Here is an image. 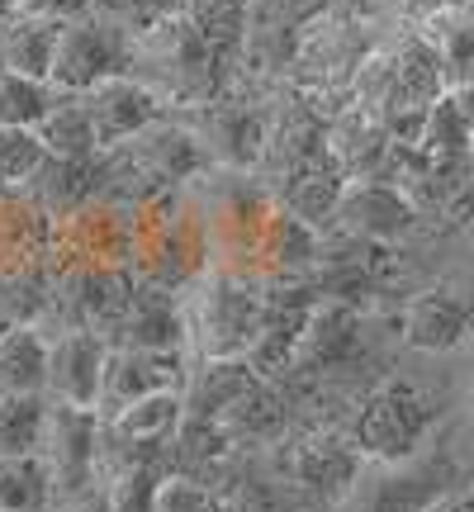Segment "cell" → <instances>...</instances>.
<instances>
[{
	"label": "cell",
	"instance_id": "cell-1",
	"mask_svg": "<svg viewBox=\"0 0 474 512\" xmlns=\"http://www.w3.org/2000/svg\"><path fill=\"white\" fill-rule=\"evenodd\" d=\"M432 427H437V399L427 389L413 380H384L356 418V451L394 465L418 456Z\"/></svg>",
	"mask_w": 474,
	"mask_h": 512
},
{
	"label": "cell",
	"instance_id": "cell-2",
	"mask_svg": "<svg viewBox=\"0 0 474 512\" xmlns=\"http://www.w3.org/2000/svg\"><path fill=\"white\" fill-rule=\"evenodd\" d=\"M261 299L242 275H209L195 294V332H200L204 361H247L256 328H261Z\"/></svg>",
	"mask_w": 474,
	"mask_h": 512
},
{
	"label": "cell",
	"instance_id": "cell-3",
	"mask_svg": "<svg viewBox=\"0 0 474 512\" xmlns=\"http://www.w3.org/2000/svg\"><path fill=\"white\" fill-rule=\"evenodd\" d=\"M451 484H456V465L446 456H408L375 470L370 479L356 475V484H351V494L342 503H347V512H432Z\"/></svg>",
	"mask_w": 474,
	"mask_h": 512
},
{
	"label": "cell",
	"instance_id": "cell-4",
	"mask_svg": "<svg viewBox=\"0 0 474 512\" xmlns=\"http://www.w3.org/2000/svg\"><path fill=\"white\" fill-rule=\"evenodd\" d=\"M124 67V34L105 24V19H67L57 34V57H53V91L86 95L91 86L119 76Z\"/></svg>",
	"mask_w": 474,
	"mask_h": 512
},
{
	"label": "cell",
	"instance_id": "cell-5",
	"mask_svg": "<svg viewBox=\"0 0 474 512\" xmlns=\"http://www.w3.org/2000/svg\"><path fill=\"white\" fill-rule=\"evenodd\" d=\"M95 446H100V413L95 408H67V403L48 399V427H43V451L53 470V489L62 494H81L95 465Z\"/></svg>",
	"mask_w": 474,
	"mask_h": 512
},
{
	"label": "cell",
	"instance_id": "cell-6",
	"mask_svg": "<svg viewBox=\"0 0 474 512\" xmlns=\"http://www.w3.org/2000/svg\"><path fill=\"white\" fill-rule=\"evenodd\" d=\"M313 304H318V294L304 290V285L271 290L261 299V328H256L252 347H247V366H252L256 380L294 366V351H299V337H304Z\"/></svg>",
	"mask_w": 474,
	"mask_h": 512
},
{
	"label": "cell",
	"instance_id": "cell-7",
	"mask_svg": "<svg viewBox=\"0 0 474 512\" xmlns=\"http://www.w3.org/2000/svg\"><path fill=\"white\" fill-rule=\"evenodd\" d=\"M105 337L91 328H72L48 347V394L67 408H100V380H105Z\"/></svg>",
	"mask_w": 474,
	"mask_h": 512
},
{
	"label": "cell",
	"instance_id": "cell-8",
	"mask_svg": "<svg viewBox=\"0 0 474 512\" xmlns=\"http://www.w3.org/2000/svg\"><path fill=\"white\" fill-rule=\"evenodd\" d=\"M332 219H337L342 233H351V238H361V242H394L418 223V209H413V200L403 195L399 185L361 181L342 190Z\"/></svg>",
	"mask_w": 474,
	"mask_h": 512
},
{
	"label": "cell",
	"instance_id": "cell-9",
	"mask_svg": "<svg viewBox=\"0 0 474 512\" xmlns=\"http://www.w3.org/2000/svg\"><path fill=\"white\" fill-rule=\"evenodd\" d=\"M162 389H181V356L176 351H133V347H114L105 356V380H100V408L114 418L119 408L147 399V394H162Z\"/></svg>",
	"mask_w": 474,
	"mask_h": 512
},
{
	"label": "cell",
	"instance_id": "cell-10",
	"mask_svg": "<svg viewBox=\"0 0 474 512\" xmlns=\"http://www.w3.org/2000/svg\"><path fill=\"white\" fill-rule=\"evenodd\" d=\"M280 465H285V475H290L299 489H309L313 498L342 503V498L351 494L356 475H361L365 456L337 437H304L280 456Z\"/></svg>",
	"mask_w": 474,
	"mask_h": 512
},
{
	"label": "cell",
	"instance_id": "cell-11",
	"mask_svg": "<svg viewBox=\"0 0 474 512\" xmlns=\"http://www.w3.org/2000/svg\"><path fill=\"white\" fill-rule=\"evenodd\" d=\"M81 100H86V114H91L100 147H114V143L138 138V133H147V128L157 124V114H162V100L147 91V86L128 81V76H110V81H100V86H91Z\"/></svg>",
	"mask_w": 474,
	"mask_h": 512
},
{
	"label": "cell",
	"instance_id": "cell-12",
	"mask_svg": "<svg viewBox=\"0 0 474 512\" xmlns=\"http://www.w3.org/2000/svg\"><path fill=\"white\" fill-rule=\"evenodd\" d=\"M474 332V304L451 285L422 290L403 309V337L418 351H456Z\"/></svg>",
	"mask_w": 474,
	"mask_h": 512
},
{
	"label": "cell",
	"instance_id": "cell-13",
	"mask_svg": "<svg viewBox=\"0 0 474 512\" xmlns=\"http://www.w3.org/2000/svg\"><path fill=\"white\" fill-rule=\"evenodd\" d=\"M361 351V313L337 299H318L304 323L290 370H342Z\"/></svg>",
	"mask_w": 474,
	"mask_h": 512
},
{
	"label": "cell",
	"instance_id": "cell-14",
	"mask_svg": "<svg viewBox=\"0 0 474 512\" xmlns=\"http://www.w3.org/2000/svg\"><path fill=\"white\" fill-rule=\"evenodd\" d=\"M114 332L133 351H181L185 342V313L166 290H133Z\"/></svg>",
	"mask_w": 474,
	"mask_h": 512
},
{
	"label": "cell",
	"instance_id": "cell-15",
	"mask_svg": "<svg viewBox=\"0 0 474 512\" xmlns=\"http://www.w3.org/2000/svg\"><path fill=\"white\" fill-rule=\"evenodd\" d=\"M342 190H347V166L337 162L332 152H318L313 162H304L299 171H290V185L280 190V209L294 214V219L313 223L332 219V209L342 200Z\"/></svg>",
	"mask_w": 474,
	"mask_h": 512
},
{
	"label": "cell",
	"instance_id": "cell-16",
	"mask_svg": "<svg viewBox=\"0 0 474 512\" xmlns=\"http://www.w3.org/2000/svg\"><path fill=\"white\" fill-rule=\"evenodd\" d=\"M57 34H62V24L57 19H38V15H24L10 29H0V62H5V72L48 86L53 81Z\"/></svg>",
	"mask_w": 474,
	"mask_h": 512
},
{
	"label": "cell",
	"instance_id": "cell-17",
	"mask_svg": "<svg viewBox=\"0 0 474 512\" xmlns=\"http://www.w3.org/2000/svg\"><path fill=\"white\" fill-rule=\"evenodd\" d=\"M185 418V399L181 389H162V394H147V399L128 403L110 418L114 437L128 441V446H166V441L176 437V427Z\"/></svg>",
	"mask_w": 474,
	"mask_h": 512
},
{
	"label": "cell",
	"instance_id": "cell-18",
	"mask_svg": "<svg viewBox=\"0 0 474 512\" xmlns=\"http://www.w3.org/2000/svg\"><path fill=\"white\" fill-rule=\"evenodd\" d=\"M38 143L48 157H62V162H95L100 152V138H95V124L86 114V100H57L53 110L34 124Z\"/></svg>",
	"mask_w": 474,
	"mask_h": 512
},
{
	"label": "cell",
	"instance_id": "cell-19",
	"mask_svg": "<svg viewBox=\"0 0 474 512\" xmlns=\"http://www.w3.org/2000/svg\"><path fill=\"white\" fill-rule=\"evenodd\" d=\"M219 422H223V432H228L233 446L237 441H275L285 432V399H280L266 380H256L223 408Z\"/></svg>",
	"mask_w": 474,
	"mask_h": 512
},
{
	"label": "cell",
	"instance_id": "cell-20",
	"mask_svg": "<svg viewBox=\"0 0 474 512\" xmlns=\"http://www.w3.org/2000/svg\"><path fill=\"white\" fill-rule=\"evenodd\" d=\"M48 342L34 328H10L0 337V394H43Z\"/></svg>",
	"mask_w": 474,
	"mask_h": 512
},
{
	"label": "cell",
	"instance_id": "cell-21",
	"mask_svg": "<svg viewBox=\"0 0 474 512\" xmlns=\"http://www.w3.org/2000/svg\"><path fill=\"white\" fill-rule=\"evenodd\" d=\"M48 427V399L43 394H0V460L38 456Z\"/></svg>",
	"mask_w": 474,
	"mask_h": 512
},
{
	"label": "cell",
	"instance_id": "cell-22",
	"mask_svg": "<svg viewBox=\"0 0 474 512\" xmlns=\"http://www.w3.org/2000/svg\"><path fill=\"white\" fill-rule=\"evenodd\" d=\"M143 143H138V157H143L147 176L157 181H185V176H195L204 162V147L195 133H185V128H147L138 133Z\"/></svg>",
	"mask_w": 474,
	"mask_h": 512
},
{
	"label": "cell",
	"instance_id": "cell-23",
	"mask_svg": "<svg viewBox=\"0 0 474 512\" xmlns=\"http://www.w3.org/2000/svg\"><path fill=\"white\" fill-rule=\"evenodd\" d=\"M53 470L43 456L0 460V512H48Z\"/></svg>",
	"mask_w": 474,
	"mask_h": 512
},
{
	"label": "cell",
	"instance_id": "cell-24",
	"mask_svg": "<svg viewBox=\"0 0 474 512\" xmlns=\"http://www.w3.org/2000/svg\"><path fill=\"white\" fill-rule=\"evenodd\" d=\"M247 384H256L247 361H204V370L195 375V384H190L185 413H190V418H223V408H228Z\"/></svg>",
	"mask_w": 474,
	"mask_h": 512
},
{
	"label": "cell",
	"instance_id": "cell-25",
	"mask_svg": "<svg viewBox=\"0 0 474 512\" xmlns=\"http://www.w3.org/2000/svg\"><path fill=\"white\" fill-rule=\"evenodd\" d=\"M261 242H266V261L280 266V271H309V266H318V256H323L309 223L285 214V209H271V219L261 228Z\"/></svg>",
	"mask_w": 474,
	"mask_h": 512
},
{
	"label": "cell",
	"instance_id": "cell-26",
	"mask_svg": "<svg viewBox=\"0 0 474 512\" xmlns=\"http://www.w3.org/2000/svg\"><path fill=\"white\" fill-rule=\"evenodd\" d=\"M474 138V124H470V110L460 105L456 95H437L432 105H427V119H422V138L418 143L427 152H437V162H451L460 157Z\"/></svg>",
	"mask_w": 474,
	"mask_h": 512
},
{
	"label": "cell",
	"instance_id": "cell-27",
	"mask_svg": "<svg viewBox=\"0 0 474 512\" xmlns=\"http://www.w3.org/2000/svg\"><path fill=\"white\" fill-rule=\"evenodd\" d=\"M162 465L157 456L128 460L124 470H114L110 484V512H157V494H162Z\"/></svg>",
	"mask_w": 474,
	"mask_h": 512
},
{
	"label": "cell",
	"instance_id": "cell-28",
	"mask_svg": "<svg viewBox=\"0 0 474 512\" xmlns=\"http://www.w3.org/2000/svg\"><path fill=\"white\" fill-rule=\"evenodd\" d=\"M57 105L53 86L0 72V128H34Z\"/></svg>",
	"mask_w": 474,
	"mask_h": 512
},
{
	"label": "cell",
	"instance_id": "cell-29",
	"mask_svg": "<svg viewBox=\"0 0 474 512\" xmlns=\"http://www.w3.org/2000/svg\"><path fill=\"white\" fill-rule=\"evenodd\" d=\"M219 152L223 162L252 166L266 157V124L256 114H223L219 119Z\"/></svg>",
	"mask_w": 474,
	"mask_h": 512
},
{
	"label": "cell",
	"instance_id": "cell-30",
	"mask_svg": "<svg viewBox=\"0 0 474 512\" xmlns=\"http://www.w3.org/2000/svg\"><path fill=\"white\" fill-rule=\"evenodd\" d=\"M43 157L34 128H0V181H34Z\"/></svg>",
	"mask_w": 474,
	"mask_h": 512
},
{
	"label": "cell",
	"instance_id": "cell-31",
	"mask_svg": "<svg viewBox=\"0 0 474 512\" xmlns=\"http://www.w3.org/2000/svg\"><path fill=\"white\" fill-rule=\"evenodd\" d=\"M157 512H233L219 494H209L195 479H162L157 494Z\"/></svg>",
	"mask_w": 474,
	"mask_h": 512
},
{
	"label": "cell",
	"instance_id": "cell-32",
	"mask_svg": "<svg viewBox=\"0 0 474 512\" xmlns=\"http://www.w3.org/2000/svg\"><path fill=\"white\" fill-rule=\"evenodd\" d=\"M437 57H441V67H474V24L470 19H460V24L446 29Z\"/></svg>",
	"mask_w": 474,
	"mask_h": 512
},
{
	"label": "cell",
	"instance_id": "cell-33",
	"mask_svg": "<svg viewBox=\"0 0 474 512\" xmlns=\"http://www.w3.org/2000/svg\"><path fill=\"white\" fill-rule=\"evenodd\" d=\"M19 5H29V15L57 19V24H67V19H81L86 10H91V0H19Z\"/></svg>",
	"mask_w": 474,
	"mask_h": 512
},
{
	"label": "cell",
	"instance_id": "cell-34",
	"mask_svg": "<svg viewBox=\"0 0 474 512\" xmlns=\"http://www.w3.org/2000/svg\"><path fill=\"white\" fill-rule=\"evenodd\" d=\"M451 219H460V223H470L474 219V181L460 190L456 200H451Z\"/></svg>",
	"mask_w": 474,
	"mask_h": 512
},
{
	"label": "cell",
	"instance_id": "cell-35",
	"mask_svg": "<svg viewBox=\"0 0 474 512\" xmlns=\"http://www.w3.org/2000/svg\"><path fill=\"white\" fill-rule=\"evenodd\" d=\"M432 512H474V498H465V503H437Z\"/></svg>",
	"mask_w": 474,
	"mask_h": 512
},
{
	"label": "cell",
	"instance_id": "cell-36",
	"mask_svg": "<svg viewBox=\"0 0 474 512\" xmlns=\"http://www.w3.org/2000/svg\"><path fill=\"white\" fill-rule=\"evenodd\" d=\"M15 5H19V0H0V24H5V15H10Z\"/></svg>",
	"mask_w": 474,
	"mask_h": 512
},
{
	"label": "cell",
	"instance_id": "cell-37",
	"mask_svg": "<svg viewBox=\"0 0 474 512\" xmlns=\"http://www.w3.org/2000/svg\"><path fill=\"white\" fill-rule=\"evenodd\" d=\"M465 19H470V24H474V0H470V5H465Z\"/></svg>",
	"mask_w": 474,
	"mask_h": 512
},
{
	"label": "cell",
	"instance_id": "cell-38",
	"mask_svg": "<svg viewBox=\"0 0 474 512\" xmlns=\"http://www.w3.org/2000/svg\"><path fill=\"white\" fill-rule=\"evenodd\" d=\"M380 5H403V0H380Z\"/></svg>",
	"mask_w": 474,
	"mask_h": 512
},
{
	"label": "cell",
	"instance_id": "cell-39",
	"mask_svg": "<svg viewBox=\"0 0 474 512\" xmlns=\"http://www.w3.org/2000/svg\"><path fill=\"white\" fill-rule=\"evenodd\" d=\"M0 72H5V62H0Z\"/></svg>",
	"mask_w": 474,
	"mask_h": 512
},
{
	"label": "cell",
	"instance_id": "cell-40",
	"mask_svg": "<svg viewBox=\"0 0 474 512\" xmlns=\"http://www.w3.org/2000/svg\"><path fill=\"white\" fill-rule=\"evenodd\" d=\"M460 5H470V0H460Z\"/></svg>",
	"mask_w": 474,
	"mask_h": 512
}]
</instances>
